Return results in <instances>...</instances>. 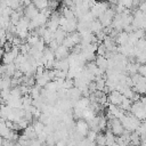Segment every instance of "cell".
I'll use <instances>...</instances> for the list:
<instances>
[{"mask_svg": "<svg viewBox=\"0 0 146 146\" xmlns=\"http://www.w3.org/2000/svg\"><path fill=\"white\" fill-rule=\"evenodd\" d=\"M2 143H3V138L0 137V146H2Z\"/></svg>", "mask_w": 146, "mask_h": 146, "instance_id": "23", "label": "cell"}, {"mask_svg": "<svg viewBox=\"0 0 146 146\" xmlns=\"http://www.w3.org/2000/svg\"><path fill=\"white\" fill-rule=\"evenodd\" d=\"M43 128H44V124H42L39 120H35V121L33 122V129H34L36 136L40 135L41 132H43Z\"/></svg>", "mask_w": 146, "mask_h": 146, "instance_id": "18", "label": "cell"}, {"mask_svg": "<svg viewBox=\"0 0 146 146\" xmlns=\"http://www.w3.org/2000/svg\"><path fill=\"white\" fill-rule=\"evenodd\" d=\"M23 14H24V17H26L27 19H33L38 14H39V10L33 6V3H31L30 6L25 7L24 10H23Z\"/></svg>", "mask_w": 146, "mask_h": 146, "instance_id": "6", "label": "cell"}, {"mask_svg": "<svg viewBox=\"0 0 146 146\" xmlns=\"http://www.w3.org/2000/svg\"><path fill=\"white\" fill-rule=\"evenodd\" d=\"M11 88V78L1 76L0 78V90H6Z\"/></svg>", "mask_w": 146, "mask_h": 146, "instance_id": "11", "label": "cell"}, {"mask_svg": "<svg viewBox=\"0 0 146 146\" xmlns=\"http://www.w3.org/2000/svg\"><path fill=\"white\" fill-rule=\"evenodd\" d=\"M137 73H138L140 76H143V78L146 79V64H141V65H139Z\"/></svg>", "mask_w": 146, "mask_h": 146, "instance_id": "20", "label": "cell"}, {"mask_svg": "<svg viewBox=\"0 0 146 146\" xmlns=\"http://www.w3.org/2000/svg\"><path fill=\"white\" fill-rule=\"evenodd\" d=\"M97 133L98 132H96L94 130H89V132L87 133V140H89L90 143H95L96 137H97Z\"/></svg>", "mask_w": 146, "mask_h": 146, "instance_id": "19", "label": "cell"}, {"mask_svg": "<svg viewBox=\"0 0 146 146\" xmlns=\"http://www.w3.org/2000/svg\"><path fill=\"white\" fill-rule=\"evenodd\" d=\"M95 64L103 72L107 71V68H108V60L105 57H103V56H97L96 59H95Z\"/></svg>", "mask_w": 146, "mask_h": 146, "instance_id": "8", "label": "cell"}, {"mask_svg": "<svg viewBox=\"0 0 146 146\" xmlns=\"http://www.w3.org/2000/svg\"><path fill=\"white\" fill-rule=\"evenodd\" d=\"M107 127H110V130L111 132L115 136V137H120L123 135V132L125 131L121 121L119 119H111V120H107Z\"/></svg>", "mask_w": 146, "mask_h": 146, "instance_id": "1", "label": "cell"}, {"mask_svg": "<svg viewBox=\"0 0 146 146\" xmlns=\"http://www.w3.org/2000/svg\"><path fill=\"white\" fill-rule=\"evenodd\" d=\"M62 44L64 46V47H66L67 49H70V48H74L76 44L74 43V41L72 40V38H71V35L70 34H67L66 35V38L64 39V41L62 42Z\"/></svg>", "mask_w": 146, "mask_h": 146, "instance_id": "16", "label": "cell"}, {"mask_svg": "<svg viewBox=\"0 0 146 146\" xmlns=\"http://www.w3.org/2000/svg\"><path fill=\"white\" fill-rule=\"evenodd\" d=\"M129 41V34L125 33L124 31L119 32L116 35V43H119V46H124L127 44Z\"/></svg>", "mask_w": 146, "mask_h": 146, "instance_id": "10", "label": "cell"}, {"mask_svg": "<svg viewBox=\"0 0 146 146\" xmlns=\"http://www.w3.org/2000/svg\"><path fill=\"white\" fill-rule=\"evenodd\" d=\"M114 16H115V10L108 8L105 13H103V14L98 17V21L100 22V24L103 25V27H108V26L112 25V22H113Z\"/></svg>", "mask_w": 146, "mask_h": 146, "instance_id": "2", "label": "cell"}, {"mask_svg": "<svg viewBox=\"0 0 146 146\" xmlns=\"http://www.w3.org/2000/svg\"><path fill=\"white\" fill-rule=\"evenodd\" d=\"M51 80L49 79V76H48V73H47V70L44 71V73L41 75V76H39V78H36L35 79V84L36 86H39L40 88H44L46 86H47V83L48 82H50Z\"/></svg>", "mask_w": 146, "mask_h": 146, "instance_id": "9", "label": "cell"}, {"mask_svg": "<svg viewBox=\"0 0 146 146\" xmlns=\"http://www.w3.org/2000/svg\"><path fill=\"white\" fill-rule=\"evenodd\" d=\"M89 124H88V122L86 121V120H83V119H79L78 121H76V123H75V131L80 135V136H82V137H84V136H87V133L89 132Z\"/></svg>", "mask_w": 146, "mask_h": 146, "instance_id": "4", "label": "cell"}, {"mask_svg": "<svg viewBox=\"0 0 146 146\" xmlns=\"http://www.w3.org/2000/svg\"><path fill=\"white\" fill-rule=\"evenodd\" d=\"M42 54H43V59L46 62H54L55 60V52L51 49H49L48 47L44 48V50L42 51Z\"/></svg>", "mask_w": 146, "mask_h": 146, "instance_id": "12", "label": "cell"}, {"mask_svg": "<svg viewBox=\"0 0 146 146\" xmlns=\"http://www.w3.org/2000/svg\"><path fill=\"white\" fill-rule=\"evenodd\" d=\"M96 52L98 54V56H103V57H105L107 50L105 49V47H104L103 44H99V46H97V50H96Z\"/></svg>", "mask_w": 146, "mask_h": 146, "instance_id": "21", "label": "cell"}, {"mask_svg": "<svg viewBox=\"0 0 146 146\" xmlns=\"http://www.w3.org/2000/svg\"><path fill=\"white\" fill-rule=\"evenodd\" d=\"M131 105H132V100H130V99H127V98H124L123 100H122V103L120 104V108L122 110V111H130V108H131Z\"/></svg>", "mask_w": 146, "mask_h": 146, "instance_id": "17", "label": "cell"}, {"mask_svg": "<svg viewBox=\"0 0 146 146\" xmlns=\"http://www.w3.org/2000/svg\"><path fill=\"white\" fill-rule=\"evenodd\" d=\"M32 3H33V6H34L39 11L44 10V9L48 8V1H47V0H36V1H33Z\"/></svg>", "mask_w": 146, "mask_h": 146, "instance_id": "14", "label": "cell"}, {"mask_svg": "<svg viewBox=\"0 0 146 146\" xmlns=\"http://www.w3.org/2000/svg\"><path fill=\"white\" fill-rule=\"evenodd\" d=\"M70 55V51L66 47H64L63 44L58 46V48L55 50V58L57 60H60V59H66Z\"/></svg>", "mask_w": 146, "mask_h": 146, "instance_id": "5", "label": "cell"}, {"mask_svg": "<svg viewBox=\"0 0 146 146\" xmlns=\"http://www.w3.org/2000/svg\"><path fill=\"white\" fill-rule=\"evenodd\" d=\"M95 144H96L97 146H106L105 133H103V132H98V133H97V137H96V140H95Z\"/></svg>", "mask_w": 146, "mask_h": 146, "instance_id": "15", "label": "cell"}, {"mask_svg": "<svg viewBox=\"0 0 146 146\" xmlns=\"http://www.w3.org/2000/svg\"><path fill=\"white\" fill-rule=\"evenodd\" d=\"M27 146H42V144L38 139H31L29 141V145Z\"/></svg>", "mask_w": 146, "mask_h": 146, "instance_id": "22", "label": "cell"}, {"mask_svg": "<svg viewBox=\"0 0 146 146\" xmlns=\"http://www.w3.org/2000/svg\"><path fill=\"white\" fill-rule=\"evenodd\" d=\"M124 99L123 95L116 90L114 91H111L110 95L107 96V100H108V104L111 105H114V106H120V104L122 103V100Z\"/></svg>", "mask_w": 146, "mask_h": 146, "instance_id": "3", "label": "cell"}, {"mask_svg": "<svg viewBox=\"0 0 146 146\" xmlns=\"http://www.w3.org/2000/svg\"><path fill=\"white\" fill-rule=\"evenodd\" d=\"M103 25L100 24V22L98 21V19H94V21H91L89 24H88V30L92 33V34H97V33H99L100 31H103Z\"/></svg>", "mask_w": 146, "mask_h": 146, "instance_id": "7", "label": "cell"}, {"mask_svg": "<svg viewBox=\"0 0 146 146\" xmlns=\"http://www.w3.org/2000/svg\"><path fill=\"white\" fill-rule=\"evenodd\" d=\"M23 136H25L29 140H31V139H36V133H35V131H34V129H33V125H29L26 129H24Z\"/></svg>", "mask_w": 146, "mask_h": 146, "instance_id": "13", "label": "cell"}]
</instances>
